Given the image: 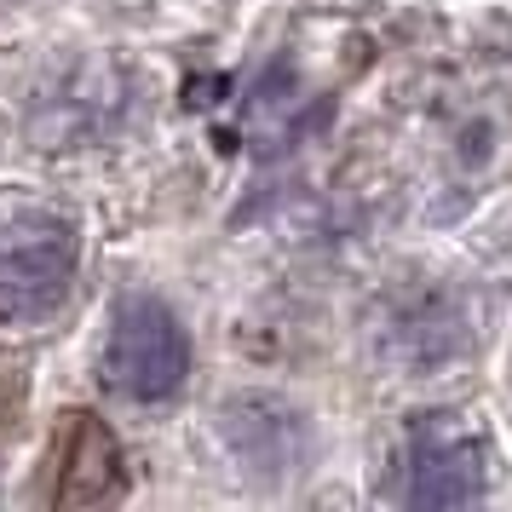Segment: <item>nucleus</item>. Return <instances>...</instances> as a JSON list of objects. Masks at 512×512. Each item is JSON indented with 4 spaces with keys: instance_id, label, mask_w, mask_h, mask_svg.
Here are the masks:
<instances>
[{
    "instance_id": "f257e3e1",
    "label": "nucleus",
    "mask_w": 512,
    "mask_h": 512,
    "mask_svg": "<svg viewBox=\"0 0 512 512\" xmlns=\"http://www.w3.org/2000/svg\"><path fill=\"white\" fill-rule=\"evenodd\" d=\"M75 277V236L41 208H0V323L52 317Z\"/></svg>"
},
{
    "instance_id": "f03ea898",
    "label": "nucleus",
    "mask_w": 512,
    "mask_h": 512,
    "mask_svg": "<svg viewBox=\"0 0 512 512\" xmlns=\"http://www.w3.org/2000/svg\"><path fill=\"white\" fill-rule=\"evenodd\" d=\"M190 374V340L179 317L156 300H127L110 323L104 346V380L133 403H162L185 386Z\"/></svg>"
},
{
    "instance_id": "7ed1b4c3",
    "label": "nucleus",
    "mask_w": 512,
    "mask_h": 512,
    "mask_svg": "<svg viewBox=\"0 0 512 512\" xmlns=\"http://www.w3.org/2000/svg\"><path fill=\"white\" fill-rule=\"evenodd\" d=\"M484 489V438L461 415H420L403 449V495L415 507H466Z\"/></svg>"
},
{
    "instance_id": "20e7f679",
    "label": "nucleus",
    "mask_w": 512,
    "mask_h": 512,
    "mask_svg": "<svg viewBox=\"0 0 512 512\" xmlns=\"http://www.w3.org/2000/svg\"><path fill=\"white\" fill-rule=\"evenodd\" d=\"M127 472H121V443L116 432L93 415H64V432L52 438V484L47 501L58 507H104L121 501Z\"/></svg>"
},
{
    "instance_id": "39448f33",
    "label": "nucleus",
    "mask_w": 512,
    "mask_h": 512,
    "mask_svg": "<svg viewBox=\"0 0 512 512\" xmlns=\"http://www.w3.org/2000/svg\"><path fill=\"white\" fill-rule=\"evenodd\" d=\"M380 346H386V357L397 369H438V363H449L466 346V323L443 294H415V300H403L386 317Z\"/></svg>"
},
{
    "instance_id": "423d86ee",
    "label": "nucleus",
    "mask_w": 512,
    "mask_h": 512,
    "mask_svg": "<svg viewBox=\"0 0 512 512\" xmlns=\"http://www.w3.org/2000/svg\"><path fill=\"white\" fill-rule=\"evenodd\" d=\"M225 438H231V455L242 466H259V472H288L300 461V420L282 403H265V397H248L225 415Z\"/></svg>"
}]
</instances>
